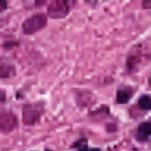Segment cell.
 <instances>
[{
  "label": "cell",
  "instance_id": "obj_1",
  "mask_svg": "<svg viewBox=\"0 0 151 151\" xmlns=\"http://www.w3.org/2000/svg\"><path fill=\"white\" fill-rule=\"evenodd\" d=\"M76 1L67 0H54L50 2L47 7L48 15L55 19L65 17L74 6Z\"/></svg>",
  "mask_w": 151,
  "mask_h": 151
},
{
  "label": "cell",
  "instance_id": "obj_2",
  "mask_svg": "<svg viewBox=\"0 0 151 151\" xmlns=\"http://www.w3.org/2000/svg\"><path fill=\"white\" fill-rule=\"evenodd\" d=\"M47 24V17L44 13L32 15L25 20L22 25L23 32L26 35L34 34L43 29Z\"/></svg>",
  "mask_w": 151,
  "mask_h": 151
},
{
  "label": "cell",
  "instance_id": "obj_3",
  "mask_svg": "<svg viewBox=\"0 0 151 151\" xmlns=\"http://www.w3.org/2000/svg\"><path fill=\"white\" fill-rule=\"evenodd\" d=\"M43 111V107L40 103L27 104L24 106L22 110V120L27 125H32L40 119Z\"/></svg>",
  "mask_w": 151,
  "mask_h": 151
},
{
  "label": "cell",
  "instance_id": "obj_4",
  "mask_svg": "<svg viewBox=\"0 0 151 151\" xmlns=\"http://www.w3.org/2000/svg\"><path fill=\"white\" fill-rule=\"evenodd\" d=\"M147 57L149 58L150 54H144L141 52L139 47H137L127 57L126 61L127 69L131 72L136 71L142 64L143 60L145 58H147Z\"/></svg>",
  "mask_w": 151,
  "mask_h": 151
},
{
  "label": "cell",
  "instance_id": "obj_5",
  "mask_svg": "<svg viewBox=\"0 0 151 151\" xmlns=\"http://www.w3.org/2000/svg\"><path fill=\"white\" fill-rule=\"evenodd\" d=\"M17 124V118L12 113L7 112L0 114V132L3 133L11 132L15 129Z\"/></svg>",
  "mask_w": 151,
  "mask_h": 151
},
{
  "label": "cell",
  "instance_id": "obj_6",
  "mask_svg": "<svg viewBox=\"0 0 151 151\" xmlns=\"http://www.w3.org/2000/svg\"><path fill=\"white\" fill-rule=\"evenodd\" d=\"M151 134V123L149 122L141 123L137 130V138L140 140H146Z\"/></svg>",
  "mask_w": 151,
  "mask_h": 151
},
{
  "label": "cell",
  "instance_id": "obj_7",
  "mask_svg": "<svg viewBox=\"0 0 151 151\" xmlns=\"http://www.w3.org/2000/svg\"><path fill=\"white\" fill-rule=\"evenodd\" d=\"M131 97V93L127 90H119L116 94L117 101L120 104L126 103Z\"/></svg>",
  "mask_w": 151,
  "mask_h": 151
},
{
  "label": "cell",
  "instance_id": "obj_8",
  "mask_svg": "<svg viewBox=\"0 0 151 151\" xmlns=\"http://www.w3.org/2000/svg\"><path fill=\"white\" fill-rule=\"evenodd\" d=\"M138 106L144 110H149L151 108V99L149 95H142L138 100Z\"/></svg>",
  "mask_w": 151,
  "mask_h": 151
},
{
  "label": "cell",
  "instance_id": "obj_9",
  "mask_svg": "<svg viewBox=\"0 0 151 151\" xmlns=\"http://www.w3.org/2000/svg\"><path fill=\"white\" fill-rule=\"evenodd\" d=\"M151 4V1L150 0L149 1H145L142 2V6L145 8H150Z\"/></svg>",
  "mask_w": 151,
  "mask_h": 151
},
{
  "label": "cell",
  "instance_id": "obj_10",
  "mask_svg": "<svg viewBox=\"0 0 151 151\" xmlns=\"http://www.w3.org/2000/svg\"><path fill=\"white\" fill-rule=\"evenodd\" d=\"M6 2L1 1H0V11L4 10L6 8Z\"/></svg>",
  "mask_w": 151,
  "mask_h": 151
},
{
  "label": "cell",
  "instance_id": "obj_11",
  "mask_svg": "<svg viewBox=\"0 0 151 151\" xmlns=\"http://www.w3.org/2000/svg\"><path fill=\"white\" fill-rule=\"evenodd\" d=\"M5 100V93L3 90H0V101H4Z\"/></svg>",
  "mask_w": 151,
  "mask_h": 151
},
{
  "label": "cell",
  "instance_id": "obj_12",
  "mask_svg": "<svg viewBox=\"0 0 151 151\" xmlns=\"http://www.w3.org/2000/svg\"><path fill=\"white\" fill-rule=\"evenodd\" d=\"M86 151H101L100 149H96V148H93V149H91L90 150H86Z\"/></svg>",
  "mask_w": 151,
  "mask_h": 151
},
{
  "label": "cell",
  "instance_id": "obj_13",
  "mask_svg": "<svg viewBox=\"0 0 151 151\" xmlns=\"http://www.w3.org/2000/svg\"><path fill=\"white\" fill-rule=\"evenodd\" d=\"M46 151H51V150H46Z\"/></svg>",
  "mask_w": 151,
  "mask_h": 151
}]
</instances>
